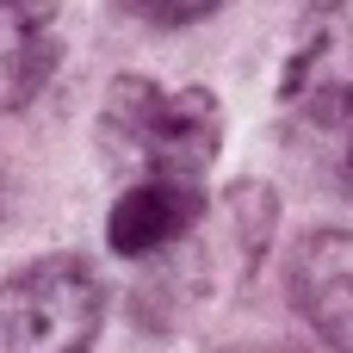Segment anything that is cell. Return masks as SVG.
<instances>
[{"label": "cell", "mask_w": 353, "mask_h": 353, "mask_svg": "<svg viewBox=\"0 0 353 353\" xmlns=\"http://www.w3.org/2000/svg\"><path fill=\"white\" fill-rule=\"evenodd\" d=\"M217 6L223 0H124V12L143 19V25H155V31H180V25H192V19L217 12Z\"/></svg>", "instance_id": "8"}, {"label": "cell", "mask_w": 353, "mask_h": 353, "mask_svg": "<svg viewBox=\"0 0 353 353\" xmlns=\"http://www.w3.org/2000/svg\"><path fill=\"white\" fill-rule=\"evenodd\" d=\"M99 143L124 174L205 186L223 149V99L211 87H155L143 74H118L99 105Z\"/></svg>", "instance_id": "1"}, {"label": "cell", "mask_w": 353, "mask_h": 353, "mask_svg": "<svg viewBox=\"0 0 353 353\" xmlns=\"http://www.w3.org/2000/svg\"><path fill=\"white\" fill-rule=\"evenodd\" d=\"M99 323L105 279L81 254H43L0 279V353H93Z\"/></svg>", "instance_id": "2"}, {"label": "cell", "mask_w": 353, "mask_h": 353, "mask_svg": "<svg viewBox=\"0 0 353 353\" xmlns=\"http://www.w3.org/2000/svg\"><path fill=\"white\" fill-rule=\"evenodd\" d=\"M292 304L329 353H353V230H316L292 254Z\"/></svg>", "instance_id": "5"}, {"label": "cell", "mask_w": 353, "mask_h": 353, "mask_svg": "<svg viewBox=\"0 0 353 353\" xmlns=\"http://www.w3.org/2000/svg\"><path fill=\"white\" fill-rule=\"evenodd\" d=\"M279 105L292 124L335 130L353 118V6H316L279 68Z\"/></svg>", "instance_id": "4"}, {"label": "cell", "mask_w": 353, "mask_h": 353, "mask_svg": "<svg viewBox=\"0 0 353 353\" xmlns=\"http://www.w3.org/2000/svg\"><path fill=\"white\" fill-rule=\"evenodd\" d=\"M199 211H205V186L143 174V180H130V186L118 192V205H112V217H105V242H112V254H124V261H149V254H168V248L199 223Z\"/></svg>", "instance_id": "6"}, {"label": "cell", "mask_w": 353, "mask_h": 353, "mask_svg": "<svg viewBox=\"0 0 353 353\" xmlns=\"http://www.w3.org/2000/svg\"><path fill=\"white\" fill-rule=\"evenodd\" d=\"M62 62L56 0H0V118L31 105Z\"/></svg>", "instance_id": "7"}, {"label": "cell", "mask_w": 353, "mask_h": 353, "mask_svg": "<svg viewBox=\"0 0 353 353\" xmlns=\"http://www.w3.org/2000/svg\"><path fill=\"white\" fill-rule=\"evenodd\" d=\"M273 223H279V199L267 180H236L223 199H205L199 223L174 242L186 248L180 273L199 285V292H236L254 279L267 242H273Z\"/></svg>", "instance_id": "3"}]
</instances>
